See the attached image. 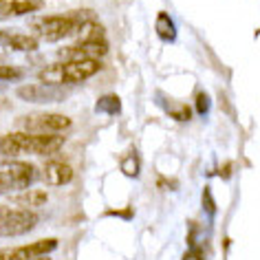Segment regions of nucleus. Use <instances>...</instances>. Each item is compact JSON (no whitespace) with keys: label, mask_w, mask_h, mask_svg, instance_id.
Instances as JSON below:
<instances>
[{"label":"nucleus","mask_w":260,"mask_h":260,"mask_svg":"<svg viewBox=\"0 0 260 260\" xmlns=\"http://www.w3.org/2000/svg\"><path fill=\"white\" fill-rule=\"evenodd\" d=\"M38 174L40 172L29 161H0V187H3V192L24 190L29 183H34Z\"/></svg>","instance_id":"nucleus-5"},{"label":"nucleus","mask_w":260,"mask_h":260,"mask_svg":"<svg viewBox=\"0 0 260 260\" xmlns=\"http://www.w3.org/2000/svg\"><path fill=\"white\" fill-rule=\"evenodd\" d=\"M201 205H203V212L210 218L216 216V201L212 199V190H210V187H203V201H201Z\"/></svg>","instance_id":"nucleus-18"},{"label":"nucleus","mask_w":260,"mask_h":260,"mask_svg":"<svg viewBox=\"0 0 260 260\" xmlns=\"http://www.w3.org/2000/svg\"><path fill=\"white\" fill-rule=\"evenodd\" d=\"M9 108H11V102L5 95H0V113H3V110H9Z\"/></svg>","instance_id":"nucleus-21"},{"label":"nucleus","mask_w":260,"mask_h":260,"mask_svg":"<svg viewBox=\"0 0 260 260\" xmlns=\"http://www.w3.org/2000/svg\"><path fill=\"white\" fill-rule=\"evenodd\" d=\"M38 38L34 36H22V34H9L5 47L11 49V51H36L38 49Z\"/></svg>","instance_id":"nucleus-13"},{"label":"nucleus","mask_w":260,"mask_h":260,"mask_svg":"<svg viewBox=\"0 0 260 260\" xmlns=\"http://www.w3.org/2000/svg\"><path fill=\"white\" fill-rule=\"evenodd\" d=\"M73 177H75L73 168L69 164H64V161H49V164H44V168H42V179L53 187L69 185L71 181H73Z\"/></svg>","instance_id":"nucleus-9"},{"label":"nucleus","mask_w":260,"mask_h":260,"mask_svg":"<svg viewBox=\"0 0 260 260\" xmlns=\"http://www.w3.org/2000/svg\"><path fill=\"white\" fill-rule=\"evenodd\" d=\"M95 20L93 9H73L60 16H42L29 22V29L36 34V38L47 42H60L64 38H75L84 24Z\"/></svg>","instance_id":"nucleus-1"},{"label":"nucleus","mask_w":260,"mask_h":260,"mask_svg":"<svg viewBox=\"0 0 260 260\" xmlns=\"http://www.w3.org/2000/svg\"><path fill=\"white\" fill-rule=\"evenodd\" d=\"M161 106H164L168 110V115L174 117L177 121H190L192 119V108L187 106V104H172V102L164 100L161 102Z\"/></svg>","instance_id":"nucleus-15"},{"label":"nucleus","mask_w":260,"mask_h":260,"mask_svg":"<svg viewBox=\"0 0 260 260\" xmlns=\"http://www.w3.org/2000/svg\"><path fill=\"white\" fill-rule=\"evenodd\" d=\"M62 146H64L62 135H36V133L16 130V133L0 137V154L3 157H20V154L49 157V154H55Z\"/></svg>","instance_id":"nucleus-2"},{"label":"nucleus","mask_w":260,"mask_h":260,"mask_svg":"<svg viewBox=\"0 0 260 260\" xmlns=\"http://www.w3.org/2000/svg\"><path fill=\"white\" fill-rule=\"evenodd\" d=\"M102 69L100 60H62L55 64H49L40 71V82L55 84V86H73V84L86 82Z\"/></svg>","instance_id":"nucleus-3"},{"label":"nucleus","mask_w":260,"mask_h":260,"mask_svg":"<svg viewBox=\"0 0 260 260\" xmlns=\"http://www.w3.org/2000/svg\"><path fill=\"white\" fill-rule=\"evenodd\" d=\"M95 110L100 115H113L115 117V115L121 113V100L115 93H106V95H102L100 100H97Z\"/></svg>","instance_id":"nucleus-14"},{"label":"nucleus","mask_w":260,"mask_h":260,"mask_svg":"<svg viewBox=\"0 0 260 260\" xmlns=\"http://www.w3.org/2000/svg\"><path fill=\"white\" fill-rule=\"evenodd\" d=\"M230 168H232V164H225V168H223V172H220V174H223V177L227 179V177H230Z\"/></svg>","instance_id":"nucleus-23"},{"label":"nucleus","mask_w":260,"mask_h":260,"mask_svg":"<svg viewBox=\"0 0 260 260\" xmlns=\"http://www.w3.org/2000/svg\"><path fill=\"white\" fill-rule=\"evenodd\" d=\"M7 38H9L7 31H0V44H5V42H7Z\"/></svg>","instance_id":"nucleus-22"},{"label":"nucleus","mask_w":260,"mask_h":260,"mask_svg":"<svg viewBox=\"0 0 260 260\" xmlns=\"http://www.w3.org/2000/svg\"><path fill=\"white\" fill-rule=\"evenodd\" d=\"M108 55V42L104 40H77L69 47L57 49L60 60H102Z\"/></svg>","instance_id":"nucleus-7"},{"label":"nucleus","mask_w":260,"mask_h":260,"mask_svg":"<svg viewBox=\"0 0 260 260\" xmlns=\"http://www.w3.org/2000/svg\"><path fill=\"white\" fill-rule=\"evenodd\" d=\"M154 29H157V36L164 42H174L177 40V24H174V20L166 14V11H161V14L157 16V24H154Z\"/></svg>","instance_id":"nucleus-12"},{"label":"nucleus","mask_w":260,"mask_h":260,"mask_svg":"<svg viewBox=\"0 0 260 260\" xmlns=\"http://www.w3.org/2000/svg\"><path fill=\"white\" fill-rule=\"evenodd\" d=\"M121 170L128 174V177H137L139 174V161H137V154H130V159H123L121 161Z\"/></svg>","instance_id":"nucleus-19"},{"label":"nucleus","mask_w":260,"mask_h":260,"mask_svg":"<svg viewBox=\"0 0 260 260\" xmlns=\"http://www.w3.org/2000/svg\"><path fill=\"white\" fill-rule=\"evenodd\" d=\"M0 194H3V187H0Z\"/></svg>","instance_id":"nucleus-25"},{"label":"nucleus","mask_w":260,"mask_h":260,"mask_svg":"<svg viewBox=\"0 0 260 260\" xmlns=\"http://www.w3.org/2000/svg\"><path fill=\"white\" fill-rule=\"evenodd\" d=\"M40 9L38 0H0V20L9 18H20Z\"/></svg>","instance_id":"nucleus-10"},{"label":"nucleus","mask_w":260,"mask_h":260,"mask_svg":"<svg viewBox=\"0 0 260 260\" xmlns=\"http://www.w3.org/2000/svg\"><path fill=\"white\" fill-rule=\"evenodd\" d=\"M27 71L20 69V67H9V64H0V82L3 84H9V82H20L24 80Z\"/></svg>","instance_id":"nucleus-17"},{"label":"nucleus","mask_w":260,"mask_h":260,"mask_svg":"<svg viewBox=\"0 0 260 260\" xmlns=\"http://www.w3.org/2000/svg\"><path fill=\"white\" fill-rule=\"evenodd\" d=\"M9 212V207H5V205H0V218H3L5 216V214H7Z\"/></svg>","instance_id":"nucleus-24"},{"label":"nucleus","mask_w":260,"mask_h":260,"mask_svg":"<svg viewBox=\"0 0 260 260\" xmlns=\"http://www.w3.org/2000/svg\"><path fill=\"white\" fill-rule=\"evenodd\" d=\"M38 3H40V0H38Z\"/></svg>","instance_id":"nucleus-26"},{"label":"nucleus","mask_w":260,"mask_h":260,"mask_svg":"<svg viewBox=\"0 0 260 260\" xmlns=\"http://www.w3.org/2000/svg\"><path fill=\"white\" fill-rule=\"evenodd\" d=\"M77 40H102L104 38V27L97 20L93 22H88V24H84V27L75 34Z\"/></svg>","instance_id":"nucleus-16"},{"label":"nucleus","mask_w":260,"mask_h":260,"mask_svg":"<svg viewBox=\"0 0 260 260\" xmlns=\"http://www.w3.org/2000/svg\"><path fill=\"white\" fill-rule=\"evenodd\" d=\"M47 192H42V190H29V192H22V194H18V197H14L11 201H14V205L18 207H22V210H27V207H40L47 203Z\"/></svg>","instance_id":"nucleus-11"},{"label":"nucleus","mask_w":260,"mask_h":260,"mask_svg":"<svg viewBox=\"0 0 260 260\" xmlns=\"http://www.w3.org/2000/svg\"><path fill=\"white\" fill-rule=\"evenodd\" d=\"M18 97L22 102L29 104H55V102H64L71 95L69 86H55V84H27V86L18 88Z\"/></svg>","instance_id":"nucleus-6"},{"label":"nucleus","mask_w":260,"mask_h":260,"mask_svg":"<svg viewBox=\"0 0 260 260\" xmlns=\"http://www.w3.org/2000/svg\"><path fill=\"white\" fill-rule=\"evenodd\" d=\"M38 214L29 210H9L0 218V238H14L29 234L38 225Z\"/></svg>","instance_id":"nucleus-8"},{"label":"nucleus","mask_w":260,"mask_h":260,"mask_svg":"<svg viewBox=\"0 0 260 260\" xmlns=\"http://www.w3.org/2000/svg\"><path fill=\"white\" fill-rule=\"evenodd\" d=\"M71 117L60 113H31L16 119V128L36 135H60L71 128Z\"/></svg>","instance_id":"nucleus-4"},{"label":"nucleus","mask_w":260,"mask_h":260,"mask_svg":"<svg viewBox=\"0 0 260 260\" xmlns=\"http://www.w3.org/2000/svg\"><path fill=\"white\" fill-rule=\"evenodd\" d=\"M210 106H212L210 95H205L203 90H199V93H197V113L201 117H205L207 113H210Z\"/></svg>","instance_id":"nucleus-20"}]
</instances>
